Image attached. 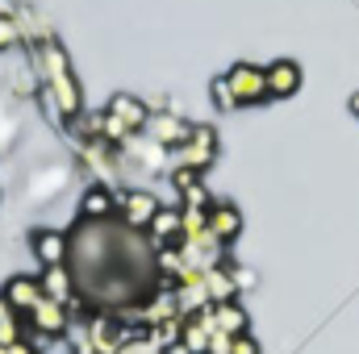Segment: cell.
<instances>
[{
  "label": "cell",
  "instance_id": "cell-1",
  "mask_svg": "<svg viewBox=\"0 0 359 354\" xmlns=\"http://www.w3.org/2000/svg\"><path fill=\"white\" fill-rule=\"evenodd\" d=\"M34 76L42 80V88L59 100V108H63L67 121L84 113V92H80V84H76V76H72L67 50H63L55 38H46V42L34 46Z\"/></svg>",
  "mask_w": 359,
  "mask_h": 354
},
{
  "label": "cell",
  "instance_id": "cell-2",
  "mask_svg": "<svg viewBox=\"0 0 359 354\" xmlns=\"http://www.w3.org/2000/svg\"><path fill=\"white\" fill-rule=\"evenodd\" d=\"M213 159H217V134H213V125H192V138L172 150V167H196V171H205V167H213Z\"/></svg>",
  "mask_w": 359,
  "mask_h": 354
},
{
  "label": "cell",
  "instance_id": "cell-3",
  "mask_svg": "<svg viewBox=\"0 0 359 354\" xmlns=\"http://www.w3.org/2000/svg\"><path fill=\"white\" fill-rule=\"evenodd\" d=\"M226 80H230V92H234L238 108H243V104H264V100H271L268 96V71L255 67V63H234V67L226 71Z\"/></svg>",
  "mask_w": 359,
  "mask_h": 354
},
{
  "label": "cell",
  "instance_id": "cell-4",
  "mask_svg": "<svg viewBox=\"0 0 359 354\" xmlns=\"http://www.w3.org/2000/svg\"><path fill=\"white\" fill-rule=\"evenodd\" d=\"M151 142H159L163 150H180L188 138H192V125L180 117L176 108H159V113H151V121H147V129H142Z\"/></svg>",
  "mask_w": 359,
  "mask_h": 354
},
{
  "label": "cell",
  "instance_id": "cell-5",
  "mask_svg": "<svg viewBox=\"0 0 359 354\" xmlns=\"http://www.w3.org/2000/svg\"><path fill=\"white\" fill-rule=\"evenodd\" d=\"M180 255H184V263L196 267V271H209V267L226 263V246H222L209 229L196 234V238H184V242H180Z\"/></svg>",
  "mask_w": 359,
  "mask_h": 354
},
{
  "label": "cell",
  "instance_id": "cell-6",
  "mask_svg": "<svg viewBox=\"0 0 359 354\" xmlns=\"http://www.w3.org/2000/svg\"><path fill=\"white\" fill-rule=\"evenodd\" d=\"M117 208L121 217L130 221V229H147L151 217L159 213V196L147 192V187H134V192H117Z\"/></svg>",
  "mask_w": 359,
  "mask_h": 354
},
{
  "label": "cell",
  "instance_id": "cell-7",
  "mask_svg": "<svg viewBox=\"0 0 359 354\" xmlns=\"http://www.w3.org/2000/svg\"><path fill=\"white\" fill-rule=\"evenodd\" d=\"M180 238H184V225H180V204H159V213L151 217V225H147V242H151V250H163V246H180Z\"/></svg>",
  "mask_w": 359,
  "mask_h": 354
},
{
  "label": "cell",
  "instance_id": "cell-8",
  "mask_svg": "<svg viewBox=\"0 0 359 354\" xmlns=\"http://www.w3.org/2000/svg\"><path fill=\"white\" fill-rule=\"evenodd\" d=\"M29 246H34V259L42 267H63L67 263V250H72V238L63 229H34Z\"/></svg>",
  "mask_w": 359,
  "mask_h": 354
},
{
  "label": "cell",
  "instance_id": "cell-9",
  "mask_svg": "<svg viewBox=\"0 0 359 354\" xmlns=\"http://www.w3.org/2000/svg\"><path fill=\"white\" fill-rule=\"evenodd\" d=\"M4 300L21 313V317H29L42 300H46V292H42V279H29V275H13L8 283H4Z\"/></svg>",
  "mask_w": 359,
  "mask_h": 354
},
{
  "label": "cell",
  "instance_id": "cell-10",
  "mask_svg": "<svg viewBox=\"0 0 359 354\" xmlns=\"http://www.w3.org/2000/svg\"><path fill=\"white\" fill-rule=\"evenodd\" d=\"M104 113H113L117 121H126L134 134H142V129H147V121H151V104H147V100H138V96H130V92L113 96Z\"/></svg>",
  "mask_w": 359,
  "mask_h": 354
},
{
  "label": "cell",
  "instance_id": "cell-11",
  "mask_svg": "<svg viewBox=\"0 0 359 354\" xmlns=\"http://www.w3.org/2000/svg\"><path fill=\"white\" fill-rule=\"evenodd\" d=\"M209 234H213L222 246H230V242L243 234V213H238L234 204H226V200H222V204L213 200V208H209Z\"/></svg>",
  "mask_w": 359,
  "mask_h": 354
},
{
  "label": "cell",
  "instance_id": "cell-12",
  "mask_svg": "<svg viewBox=\"0 0 359 354\" xmlns=\"http://www.w3.org/2000/svg\"><path fill=\"white\" fill-rule=\"evenodd\" d=\"M34 330H42V334H55V338H63L67 334V325H72V317H67V304H59V300H42L29 317H25Z\"/></svg>",
  "mask_w": 359,
  "mask_h": 354
},
{
  "label": "cell",
  "instance_id": "cell-13",
  "mask_svg": "<svg viewBox=\"0 0 359 354\" xmlns=\"http://www.w3.org/2000/svg\"><path fill=\"white\" fill-rule=\"evenodd\" d=\"M264 71H268V96L271 100L292 96V92L301 88V67H297L292 59H280V63H271V67H264Z\"/></svg>",
  "mask_w": 359,
  "mask_h": 354
},
{
  "label": "cell",
  "instance_id": "cell-14",
  "mask_svg": "<svg viewBox=\"0 0 359 354\" xmlns=\"http://www.w3.org/2000/svg\"><path fill=\"white\" fill-rule=\"evenodd\" d=\"M42 292L50 296V300H59V304H67L72 296H76V275H72V267H42Z\"/></svg>",
  "mask_w": 359,
  "mask_h": 354
},
{
  "label": "cell",
  "instance_id": "cell-15",
  "mask_svg": "<svg viewBox=\"0 0 359 354\" xmlns=\"http://www.w3.org/2000/svg\"><path fill=\"white\" fill-rule=\"evenodd\" d=\"M117 208V192L109 187V183H92L88 192H84V200H80V217L84 221H100V217H109Z\"/></svg>",
  "mask_w": 359,
  "mask_h": 354
},
{
  "label": "cell",
  "instance_id": "cell-16",
  "mask_svg": "<svg viewBox=\"0 0 359 354\" xmlns=\"http://www.w3.org/2000/svg\"><path fill=\"white\" fill-rule=\"evenodd\" d=\"M205 292H209V300H213V304L238 300V283H234V271H230V263L209 267V271H205Z\"/></svg>",
  "mask_w": 359,
  "mask_h": 354
},
{
  "label": "cell",
  "instance_id": "cell-17",
  "mask_svg": "<svg viewBox=\"0 0 359 354\" xmlns=\"http://www.w3.org/2000/svg\"><path fill=\"white\" fill-rule=\"evenodd\" d=\"M213 317H217V334H230V338H238V334H247V309L238 304V300H226V304H213Z\"/></svg>",
  "mask_w": 359,
  "mask_h": 354
},
{
  "label": "cell",
  "instance_id": "cell-18",
  "mask_svg": "<svg viewBox=\"0 0 359 354\" xmlns=\"http://www.w3.org/2000/svg\"><path fill=\"white\" fill-rule=\"evenodd\" d=\"M13 17H17V25H21V38H29L34 46H38V42H46V38H55V29H50L34 8H13Z\"/></svg>",
  "mask_w": 359,
  "mask_h": 354
},
{
  "label": "cell",
  "instance_id": "cell-19",
  "mask_svg": "<svg viewBox=\"0 0 359 354\" xmlns=\"http://www.w3.org/2000/svg\"><path fill=\"white\" fill-rule=\"evenodd\" d=\"M147 338H151L159 351L184 342V317H168V321H159V325H147Z\"/></svg>",
  "mask_w": 359,
  "mask_h": 354
},
{
  "label": "cell",
  "instance_id": "cell-20",
  "mask_svg": "<svg viewBox=\"0 0 359 354\" xmlns=\"http://www.w3.org/2000/svg\"><path fill=\"white\" fill-rule=\"evenodd\" d=\"M209 92H213V104H217L222 113H230V108H238V100H234V92H230V80H226V76H217V80L209 84Z\"/></svg>",
  "mask_w": 359,
  "mask_h": 354
},
{
  "label": "cell",
  "instance_id": "cell-21",
  "mask_svg": "<svg viewBox=\"0 0 359 354\" xmlns=\"http://www.w3.org/2000/svg\"><path fill=\"white\" fill-rule=\"evenodd\" d=\"M25 38H21V25H17V17L8 13V17H0V50H13V46H21Z\"/></svg>",
  "mask_w": 359,
  "mask_h": 354
},
{
  "label": "cell",
  "instance_id": "cell-22",
  "mask_svg": "<svg viewBox=\"0 0 359 354\" xmlns=\"http://www.w3.org/2000/svg\"><path fill=\"white\" fill-rule=\"evenodd\" d=\"M196 183H201V171H196V167H176V171H172V187H176L180 196H184L188 187H196Z\"/></svg>",
  "mask_w": 359,
  "mask_h": 354
},
{
  "label": "cell",
  "instance_id": "cell-23",
  "mask_svg": "<svg viewBox=\"0 0 359 354\" xmlns=\"http://www.w3.org/2000/svg\"><path fill=\"white\" fill-rule=\"evenodd\" d=\"M184 204H192V208H213V196H209V187H205V183H196V187H188V192H184Z\"/></svg>",
  "mask_w": 359,
  "mask_h": 354
},
{
  "label": "cell",
  "instance_id": "cell-24",
  "mask_svg": "<svg viewBox=\"0 0 359 354\" xmlns=\"http://www.w3.org/2000/svg\"><path fill=\"white\" fill-rule=\"evenodd\" d=\"M117 354H163V351H159L151 338H130V342H126V346H121Z\"/></svg>",
  "mask_w": 359,
  "mask_h": 354
},
{
  "label": "cell",
  "instance_id": "cell-25",
  "mask_svg": "<svg viewBox=\"0 0 359 354\" xmlns=\"http://www.w3.org/2000/svg\"><path fill=\"white\" fill-rule=\"evenodd\" d=\"M230 354H259V342H255L251 334H238V338L230 342Z\"/></svg>",
  "mask_w": 359,
  "mask_h": 354
},
{
  "label": "cell",
  "instance_id": "cell-26",
  "mask_svg": "<svg viewBox=\"0 0 359 354\" xmlns=\"http://www.w3.org/2000/svg\"><path fill=\"white\" fill-rule=\"evenodd\" d=\"M230 342H234L230 334H213L209 338V354H230Z\"/></svg>",
  "mask_w": 359,
  "mask_h": 354
},
{
  "label": "cell",
  "instance_id": "cell-27",
  "mask_svg": "<svg viewBox=\"0 0 359 354\" xmlns=\"http://www.w3.org/2000/svg\"><path fill=\"white\" fill-rule=\"evenodd\" d=\"M230 271H234V283H238V288H251V283H255L251 271H243V267H230Z\"/></svg>",
  "mask_w": 359,
  "mask_h": 354
},
{
  "label": "cell",
  "instance_id": "cell-28",
  "mask_svg": "<svg viewBox=\"0 0 359 354\" xmlns=\"http://www.w3.org/2000/svg\"><path fill=\"white\" fill-rule=\"evenodd\" d=\"M8 354H38V351H34V346L21 338V342H13V346H8Z\"/></svg>",
  "mask_w": 359,
  "mask_h": 354
},
{
  "label": "cell",
  "instance_id": "cell-29",
  "mask_svg": "<svg viewBox=\"0 0 359 354\" xmlns=\"http://www.w3.org/2000/svg\"><path fill=\"white\" fill-rule=\"evenodd\" d=\"M163 354H192V351H188L184 342H176V346H168V351H163Z\"/></svg>",
  "mask_w": 359,
  "mask_h": 354
},
{
  "label": "cell",
  "instance_id": "cell-30",
  "mask_svg": "<svg viewBox=\"0 0 359 354\" xmlns=\"http://www.w3.org/2000/svg\"><path fill=\"white\" fill-rule=\"evenodd\" d=\"M8 13H13V4H8V0H0V17H8Z\"/></svg>",
  "mask_w": 359,
  "mask_h": 354
},
{
  "label": "cell",
  "instance_id": "cell-31",
  "mask_svg": "<svg viewBox=\"0 0 359 354\" xmlns=\"http://www.w3.org/2000/svg\"><path fill=\"white\" fill-rule=\"evenodd\" d=\"M351 108H355V117H359V92H355V96H351Z\"/></svg>",
  "mask_w": 359,
  "mask_h": 354
},
{
  "label": "cell",
  "instance_id": "cell-32",
  "mask_svg": "<svg viewBox=\"0 0 359 354\" xmlns=\"http://www.w3.org/2000/svg\"><path fill=\"white\" fill-rule=\"evenodd\" d=\"M0 354H8V346H0Z\"/></svg>",
  "mask_w": 359,
  "mask_h": 354
}]
</instances>
